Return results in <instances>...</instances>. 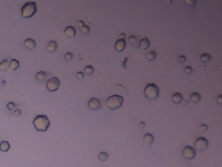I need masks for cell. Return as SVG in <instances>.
Wrapping results in <instances>:
<instances>
[{"label":"cell","mask_w":222,"mask_h":167,"mask_svg":"<svg viewBox=\"0 0 222 167\" xmlns=\"http://www.w3.org/2000/svg\"><path fill=\"white\" fill-rule=\"evenodd\" d=\"M184 1L189 6H195L197 3V0H184Z\"/></svg>","instance_id":"cell-26"},{"label":"cell","mask_w":222,"mask_h":167,"mask_svg":"<svg viewBox=\"0 0 222 167\" xmlns=\"http://www.w3.org/2000/svg\"><path fill=\"white\" fill-rule=\"evenodd\" d=\"M143 93L148 100H156L160 94V89L155 84H148L145 86L143 90Z\"/></svg>","instance_id":"cell-3"},{"label":"cell","mask_w":222,"mask_h":167,"mask_svg":"<svg viewBox=\"0 0 222 167\" xmlns=\"http://www.w3.org/2000/svg\"><path fill=\"white\" fill-rule=\"evenodd\" d=\"M9 65V61L7 59H4L0 63V70L1 71H5L7 69V66Z\"/></svg>","instance_id":"cell-23"},{"label":"cell","mask_w":222,"mask_h":167,"mask_svg":"<svg viewBox=\"0 0 222 167\" xmlns=\"http://www.w3.org/2000/svg\"><path fill=\"white\" fill-rule=\"evenodd\" d=\"M126 42L125 39L123 38H119L118 40H117L115 44V48L116 51L118 52H121L123 51L126 48Z\"/></svg>","instance_id":"cell-9"},{"label":"cell","mask_w":222,"mask_h":167,"mask_svg":"<svg viewBox=\"0 0 222 167\" xmlns=\"http://www.w3.org/2000/svg\"><path fill=\"white\" fill-rule=\"evenodd\" d=\"M129 41H130L131 43H134V42H135V41H136V37L134 36V35H131V36H130V37H129Z\"/></svg>","instance_id":"cell-34"},{"label":"cell","mask_w":222,"mask_h":167,"mask_svg":"<svg viewBox=\"0 0 222 167\" xmlns=\"http://www.w3.org/2000/svg\"><path fill=\"white\" fill-rule=\"evenodd\" d=\"M33 124L37 131L46 132L50 125V121L46 115L39 114L34 119Z\"/></svg>","instance_id":"cell-1"},{"label":"cell","mask_w":222,"mask_h":167,"mask_svg":"<svg viewBox=\"0 0 222 167\" xmlns=\"http://www.w3.org/2000/svg\"><path fill=\"white\" fill-rule=\"evenodd\" d=\"M15 106H16V104L13 103V102H9V103H8L7 104V108L9 109V110H14Z\"/></svg>","instance_id":"cell-29"},{"label":"cell","mask_w":222,"mask_h":167,"mask_svg":"<svg viewBox=\"0 0 222 167\" xmlns=\"http://www.w3.org/2000/svg\"><path fill=\"white\" fill-rule=\"evenodd\" d=\"M13 113H14V114L16 116H19L21 114V113H22V112H21L20 109H16Z\"/></svg>","instance_id":"cell-35"},{"label":"cell","mask_w":222,"mask_h":167,"mask_svg":"<svg viewBox=\"0 0 222 167\" xmlns=\"http://www.w3.org/2000/svg\"><path fill=\"white\" fill-rule=\"evenodd\" d=\"M47 77V74L44 71H39L36 74V79L38 80H44Z\"/></svg>","instance_id":"cell-24"},{"label":"cell","mask_w":222,"mask_h":167,"mask_svg":"<svg viewBox=\"0 0 222 167\" xmlns=\"http://www.w3.org/2000/svg\"><path fill=\"white\" fill-rule=\"evenodd\" d=\"M139 127L141 128V129H143V128H145V124L144 122L141 121L139 124Z\"/></svg>","instance_id":"cell-37"},{"label":"cell","mask_w":222,"mask_h":167,"mask_svg":"<svg viewBox=\"0 0 222 167\" xmlns=\"http://www.w3.org/2000/svg\"><path fill=\"white\" fill-rule=\"evenodd\" d=\"M201 99V96L199 93L194 92L190 95V101L194 103H197L198 102H199Z\"/></svg>","instance_id":"cell-18"},{"label":"cell","mask_w":222,"mask_h":167,"mask_svg":"<svg viewBox=\"0 0 222 167\" xmlns=\"http://www.w3.org/2000/svg\"><path fill=\"white\" fill-rule=\"evenodd\" d=\"M182 155L187 160H192L196 156V151L193 147L186 146L182 150Z\"/></svg>","instance_id":"cell-7"},{"label":"cell","mask_w":222,"mask_h":167,"mask_svg":"<svg viewBox=\"0 0 222 167\" xmlns=\"http://www.w3.org/2000/svg\"><path fill=\"white\" fill-rule=\"evenodd\" d=\"M82 32L84 34H88L90 32V28L87 25H84L80 28Z\"/></svg>","instance_id":"cell-25"},{"label":"cell","mask_w":222,"mask_h":167,"mask_svg":"<svg viewBox=\"0 0 222 167\" xmlns=\"http://www.w3.org/2000/svg\"><path fill=\"white\" fill-rule=\"evenodd\" d=\"M108 157H109L108 154L107 153L106 151H102V152L99 153L98 159L100 161L104 162V161H106L108 160Z\"/></svg>","instance_id":"cell-22"},{"label":"cell","mask_w":222,"mask_h":167,"mask_svg":"<svg viewBox=\"0 0 222 167\" xmlns=\"http://www.w3.org/2000/svg\"><path fill=\"white\" fill-rule=\"evenodd\" d=\"M9 65L10 69H11L12 71H14L16 69H18L20 67V62L18 60L16 59H12L9 63Z\"/></svg>","instance_id":"cell-16"},{"label":"cell","mask_w":222,"mask_h":167,"mask_svg":"<svg viewBox=\"0 0 222 167\" xmlns=\"http://www.w3.org/2000/svg\"><path fill=\"white\" fill-rule=\"evenodd\" d=\"M184 72L187 75H190L193 72V68L191 66H186L184 68Z\"/></svg>","instance_id":"cell-28"},{"label":"cell","mask_w":222,"mask_h":167,"mask_svg":"<svg viewBox=\"0 0 222 167\" xmlns=\"http://www.w3.org/2000/svg\"><path fill=\"white\" fill-rule=\"evenodd\" d=\"M167 3H172V0H167Z\"/></svg>","instance_id":"cell-40"},{"label":"cell","mask_w":222,"mask_h":167,"mask_svg":"<svg viewBox=\"0 0 222 167\" xmlns=\"http://www.w3.org/2000/svg\"><path fill=\"white\" fill-rule=\"evenodd\" d=\"M60 84H61V82L58 78L56 77H53L49 78V79L47 80L46 86V88L50 92H54L58 90L59 88Z\"/></svg>","instance_id":"cell-5"},{"label":"cell","mask_w":222,"mask_h":167,"mask_svg":"<svg viewBox=\"0 0 222 167\" xmlns=\"http://www.w3.org/2000/svg\"><path fill=\"white\" fill-rule=\"evenodd\" d=\"M24 46L28 49H34L36 46V41L33 39L28 38L24 41Z\"/></svg>","instance_id":"cell-12"},{"label":"cell","mask_w":222,"mask_h":167,"mask_svg":"<svg viewBox=\"0 0 222 167\" xmlns=\"http://www.w3.org/2000/svg\"><path fill=\"white\" fill-rule=\"evenodd\" d=\"M37 11V7L35 2L30 1L27 2L23 5L21 10L22 17L25 18H29L33 17Z\"/></svg>","instance_id":"cell-4"},{"label":"cell","mask_w":222,"mask_h":167,"mask_svg":"<svg viewBox=\"0 0 222 167\" xmlns=\"http://www.w3.org/2000/svg\"><path fill=\"white\" fill-rule=\"evenodd\" d=\"M178 61L179 63H184V62H186V57L184 56V55H181L179 56L178 57Z\"/></svg>","instance_id":"cell-30"},{"label":"cell","mask_w":222,"mask_h":167,"mask_svg":"<svg viewBox=\"0 0 222 167\" xmlns=\"http://www.w3.org/2000/svg\"><path fill=\"white\" fill-rule=\"evenodd\" d=\"M216 101H217V103L219 104H222V95H220L219 96L217 97V99H216Z\"/></svg>","instance_id":"cell-36"},{"label":"cell","mask_w":222,"mask_h":167,"mask_svg":"<svg viewBox=\"0 0 222 167\" xmlns=\"http://www.w3.org/2000/svg\"><path fill=\"white\" fill-rule=\"evenodd\" d=\"M124 97L120 95H115L108 97L106 99V106L110 110H116L119 108L124 103Z\"/></svg>","instance_id":"cell-2"},{"label":"cell","mask_w":222,"mask_h":167,"mask_svg":"<svg viewBox=\"0 0 222 167\" xmlns=\"http://www.w3.org/2000/svg\"><path fill=\"white\" fill-rule=\"evenodd\" d=\"M10 145L9 142L6 140H3L0 142V151L2 152H7L10 150Z\"/></svg>","instance_id":"cell-14"},{"label":"cell","mask_w":222,"mask_h":167,"mask_svg":"<svg viewBox=\"0 0 222 167\" xmlns=\"http://www.w3.org/2000/svg\"><path fill=\"white\" fill-rule=\"evenodd\" d=\"M57 49V43L56 41H50L48 44L47 46V50H48L49 53H54L56 52Z\"/></svg>","instance_id":"cell-13"},{"label":"cell","mask_w":222,"mask_h":167,"mask_svg":"<svg viewBox=\"0 0 222 167\" xmlns=\"http://www.w3.org/2000/svg\"><path fill=\"white\" fill-rule=\"evenodd\" d=\"M101 106L100 100L98 98L92 97L88 101V106L91 110H97Z\"/></svg>","instance_id":"cell-8"},{"label":"cell","mask_w":222,"mask_h":167,"mask_svg":"<svg viewBox=\"0 0 222 167\" xmlns=\"http://www.w3.org/2000/svg\"><path fill=\"white\" fill-rule=\"evenodd\" d=\"M150 44L151 43H150L149 39H148L147 37L143 38L141 39L140 42V44H139L140 48L143 50H147L148 48V47H149Z\"/></svg>","instance_id":"cell-11"},{"label":"cell","mask_w":222,"mask_h":167,"mask_svg":"<svg viewBox=\"0 0 222 167\" xmlns=\"http://www.w3.org/2000/svg\"><path fill=\"white\" fill-rule=\"evenodd\" d=\"M129 61V57H125V58L124 59L123 61H122V67L124 68V69H127V62Z\"/></svg>","instance_id":"cell-33"},{"label":"cell","mask_w":222,"mask_h":167,"mask_svg":"<svg viewBox=\"0 0 222 167\" xmlns=\"http://www.w3.org/2000/svg\"><path fill=\"white\" fill-rule=\"evenodd\" d=\"M119 38H123V39H126V35L124 33H121L119 35Z\"/></svg>","instance_id":"cell-39"},{"label":"cell","mask_w":222,"mask_h":167,"mask_svg":"<svg viewBox=\"0 0 222 167\" xmlns=\"http://www.w3.org/2000/svg\"><path fill=\"white\" fill-rule=\"evenodd\" d=\"M94 71H95V69H94V67L91 65H87V66H85V67L84 68V72L85 74L87 75H93Z\"/></svg>","instance_id":"cell-20"},{"label":"cell","mask_w":222,"mask_h":167,"mask_svg":"<svg viewBox=\"0 0 222 167\" xmlns=\"http://www.w3.org/2000/svg\"><path fill=\"white\" fill-rule=\"evenodd\" d=\"M208 129V125L206 124H201L199 127V130L201 132H205Z\"/></svg>","instance_id":"cell-32"},{"label":"cell","mask_w":222,"mask_h":167,"mask_svg":"<svg viewBox=\"0 0 222 167\" xmlns=\"http://www.w3.org/2000/svg\"><path fill=\"white\" fill-rule=\"evenodd\" d=\"M73 56H74V54L72 52H67L65 54V59L67 61H70L73 58Z\"/></svg>","instance_id":"cell-27"},{"label":"cell","mask_w":222,"mask_h":167,"mask_svg":"<svg viewBox=\"0 0 222 167\" xmlns=\"http://www.w3.org/2000/svg\"><path fill=\"white\" fill-rule=\"evenodd\" d=\"M78 24H79V26L81 28V27H82L83 26H84L85 23H84V22H83V20H80L79 22H78Z\"/></svg>","instance_id":"cell-38"},{"label":"cell","mask_w":222,"mask_h":167,"mask_svg":"<svg viewBox=\"0 0 222 167\" xmlns=\"http://www.w3.org/2000/svg\"><path fill=\"white\" fill-rule=\"evenodd\" d=\"M212 57L210 54L207 53H203L201 56V60L203 63H208L211 61Z\"/></svg>","instance_id":"cell-19"},{"label":"cell","mask_w":222,"mask_h":167,"mask_svg":"<svg viewBox=\"0 0 222 167\" xmlns=\"http://www.w3.org/2000/svg\"><path fill=\"white\" fill-rule=\"evenodd\" d=\"M156 57V53L155 51H151L149 52H148L146 55V58H147V60L148 61H153L155 60Z\"/></svg>","instance_id":"cell-21"},{"label":"cell","mask_w":222,"mask_h":167,"mask_svg":"<svg viewBox=\"0 0 222 167\" xmlns=\"http://www.w3.org/2000/svg\"><path fill=\"white\" fill-rule=\"evenodd\" d=\"M64 33L68 38H73L76 35V28L72 26H69L65 29Z\"/></svg>","instance_id":"cell-10"},{"label":"cell","mask_w":222,"mask_h":167,"mask_svg":"<svg viewBox=\"0 0 222 167\" xmlns=\"http://www.w3.org/2000/svg\"><path fill=\"white\" fill-rule=\"evenodd\" d=\"M154 141H155V138H154L153 135L150 134V133H147V134H145L144 137H143V142L145 144H147L148 146H151L152 144L154 142Z\"/></svg>","instance_id":"cell-17"},{"label":"cell","mask_w":222,"mask_h":167,"mask_svg":"<svg viewBox=\"0 0 222 167\" xmlns=\"http://www.w3.org/2000/svg\"><path fill=\"white\" fill-rule=\"evenodd\" d=\"M84 76H85L84 73H83L82 71H79L76 73L77 78H78V79L80 80H82L84 78Z\"/></svg>","instance_id":"cell-31"},{"label":"cell","mask_w":222,"mask_h":167,"mask_svg":"<svg viewBox=\"0 0 222 167\" xmlns=\"http://www.w3.org/2000/svg\"><path fill=\"white\" fill-rule=\"evenodd\" d=\"M185 104H188V101H186V102H185Z\"/></svg>","instance_id":"cell-41"},{"label":"cell","mask_w":222,"mask_h":167,"mask_svg":"<svg viewBox=\"0 0 222 167\" xmlns=\"http://www.w3.org/2000/svg\"><path fill=\"white\" fill-rule=\"evenodd\" d=\"M182 100H183V97H182V94L180 93H175L173 96H172V101H173L175 104H179L181 103Z\"/></svg>","instance_id":"cell-15"},{"label":"cell","mask_w":222,"mask_h":167,"mask_svg":"<svg viewBox=\"0 0 222 167\" xmlns=\"http://www.w3.org/2000/svg\"><path fill=\"white\" fill-rule=\"evenodd\" d=\"M208 140L205 137H199L195 140V147L196 150L199 151H205L208 148Z\"/></svg>","instance_id":"cell-6"}]
</instances>
